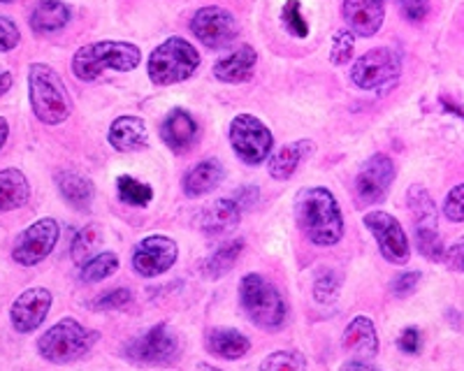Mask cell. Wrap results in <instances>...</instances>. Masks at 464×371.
<instances>
[{"label":"cell","instance_id":"cell-22","mask_svg":"<svg viewBox=\"0 0 464 371\" xmlns=\"http://www.w3.org/2000/svg\"><path fill=\"white\" fill-rule=\"evenodd\" d=\"M226 179V170H223L221 160L207 158L202 163L193 165L188 172L181 179V186H184V193L188 197H202L207 193H211L214 188L223 184Z\"/></svg>","mask_w":464,"mask_h":371},{"label":"cell","instance_id":"cell-21","mask_svg":"<svg viewBox=\"0 0 464 371\" xmlns=\"http://www.w3.org/2000/svg\"><path fill=\"white\" fill-rule=\"evenodd\" d=\"M110 144L116 151L130 154V151H142L149 147V130L147 123L140 117H119L110 128Z\"/></svg>","mask_w":464,"mask_h":371},{"label":"cell","instance_id":"cell-45","mask_svg":"<svg viewBox=\"0 0 464 371\" xmlns=\"http://www.w3.org/2000/svg\"><path fill=\"white\" fill-rule=\"evenodd\" d=\"M342 371H381V369H376V366L367 365V362L362 360H351L342 366Z\"/></svg>","mask_w":464,"mask_h":371},{"label":"cell","instance_id":"cell-28","mask_svg":"<svg viewBox=\"0 0 464 371\" xmlns=\"http://www.w3.org/2000/svg\"><path fill=\"white\" fill-rule=\"evenodd\" d=\"M409 212H411L413 223H416V230L437 228V205H434V200L422 186H413L409 191Z\"/></svg>","mask_w":464,"mask_h":371},{"label":"cell","instance_id":"cell-43","mask_svg":"<svg viewBox=\"0 0 464 371\" xmlns=\"http://www.w3.org/2000/svg\"><path fill=\"white\" fill-rule=\"evenodd\" d=\"M397 344H400V348L404 350V353L413 356V353H418V348H420V332H418L416 328H406Z\"/></svg>","mask_w":464,"mask_h":371},{"label":"cell","instance_id":"cell-9","mask_svg":"<svg viewBox=\"0 0 464 371\" xmlns=\"http://www.w3.org/2000/svg\"><path fill=\"white\" fill-rule=\"evenodd\" d=\"M123 356L135 365H169L179 356V339L168 325H153L149 332L140 334L138 339L128 341Z\"/></svg>","mask_w":464,"mask_h":371},{"label":"cell","instance_id":"cell-3","mask_svg":"<svg viewBox=\"0 0 464 371\" xmlns=\"http://www.w3.org/2000/svg\"><path fill=\"white\" fill-rule=\"evenodd\" d=\"M140 59H142V52L138 44L102 40V43H91L77 49L72 56V72L80 81H95L107 70L130 72L138 68Z\"/></svg>","mask_w":464,"mask_h":371},{"label":"cell","instance_id":"cell-42","mask_svg":"<svg viewBox=\"0 0 464 371\" xmlns=\"http://www.w3.org/2000/svg\"><path fill=\"white\" fill-rule=\"evenodd\" d=\"M401 12L409 22H422L430 12V0H401Z\"/></svg>","mask_w":464,"mask_h":371},{"label":"cell","instance_id":"cell-48","mask_svg":"<svg viewBox=\"0 0 464 371\" xmlns=\"http://www.w3.org/2000/svg\"><path fill=\"white\" fill-rule=\"evenodd\" d=\"M196 371H221V369H217V366H211V365H205V362H200V365L196 366Z\"/></svg>","mask_w":464,"mask_h":371},{"label":"cell","instance_id":"cell-49","mask_svg":"<svg viewBox=\"0 0 464 371\" xmlns=\"http://www.w3.org/2000/svg\"><path fill=\"white\" fill-rule=\"evenodd\" d=\"M0 3H14V0H0Z\"/></svg>","mask_w":464,"mask_h":371},{"label":"cell","instance_id":"cell-27","mask_svg":"<svg viewBox=\"0 0 464 371\" xmlns=\"http://www.w3.org/2000/svg\"><path fill=\"white\" fill-rule=\"evenodd\" d=\"M70 7L61 0H40L31 12V28L35 33H56L68 26Z\"/></svg>","mask_w":464,"mask_h":371},{"label":"cell","instance_id":"cell-16","mask_svg":"<svg viewBox=\"0 0 464 371\" xmlns=\"http://www.w3.org/2000/svg\"><path fill=\"white\" fill-rule=\"evenodd\" d=\"M342 14L353 35L374 37L385 19V0H343Z\"/></svg>","mask_w":464,"mask_h":371},{"label":"cell","instance_id":"cell-5","mask_svg":"<svg viewBox=\"0 0 464 371\" xmlns=\"http://www.w3.org/2000/svg\"><path fill=\"white\" fill-rule=\"evenodd\" d=\"M95 341H98L95 329L84 328L74 319H63L52 325L37 339V350H40V356L44 360L53 362V365H68V362L84 357L93 348Z\"/></svg>","mask_w":464,"mask_h":371},{"label":"cell","instance_id":"cell-26","mask_svg":"<svg viewBox=\"0 0 464 371\" xmlns=\"http://www.w3.org/2000/svg\"><path fill=\"white\" fill-rule=\"evenodd\" d=\"M58 193L68 202L72 209H89L93 202L95 188L93 181L89 176L80 175V172H58L56 175Z\"/></svg>","mask_w":464,"mask_h":371},{"label":"cell","instance_id":"cell-11","mask_svg":"<svg viewBox=\"0 0 464 371\" xmlns=\"http://www.w3.org/2000/svg\"><path fill=\"white\" fill-rule=\"evenodd\" d=\"M362 223L374 234L381 255L388 262H392V265H406L409 262V258H411V246H409L404 228H401L400 221L392 214L376 209V212L364 214Z\"/></svg>","mask_w":464,"mask_h":371},{"label":"cell","instance_id":"cell-40","mask_svg":"<svg viewBox=\"0 0 464 371\" xmlns=\"http://www.w3.org/2000/svg\"><path fill=\"white\" fill-rule=\"evenodd\" d=\"M22 33L16 28V24L7 16H0V52H12L19 44Z\"/></svg>","mask_w":464,"mask_h":371},{"label":"cell","instance_id":"cell-19","mask_svg":"<svg viewBox=\"0 0 464 371\" xmlns=\"http://www.w3.org/2000/svg\"><path fill=\"white\" fill-rule=\"evenodd\" d=\"M342 344L348 353L362 357V362L372 360L379 353V334H376L374 323L367 316H355L343 329Z\"/></svg>","mask_w":464,"mask_h":371},{"label":"cell","instance_id":"cell-4","mask_svg":"<svg viewBox=\"0 0 464 371\" xmlns=\"http://www.w3.org/2000/svg\"><path fill=\"white\" fill-rule=\"evenodd\" d=\"M149 80L156 86H172L186 81L200 68V53L184 37H168L149 56Z\"/></svg>","mask_w":464,"mask_h":371},{"label":"cell","instance_id":"cell-10","mask_svg":"<svg viewBox=\"0 0 464 371\" xmlns=\"http://www.w3.org/2000/svg\"><path fill=\"white\" fill-rule=\"evenodd\" d=\"M58 234H61V228H58L56 218H40L16 237L12 260L22 267L40 265L56 249Z\"/></svg>","mask_w":464,"mask_h":371},{"label":"cell","instance_id":"cell-47","mask_svg":"<svg viewBox=\"0 0 464 371\" xmlns=\"http://www.w3.org/2000/svg\"><path fill=\"white\" fill-rule=\"evenodd\" d=\"M7 138H10V123H7V119L0 117V148L5 147Z\"/></svg>","mask_w":464,"mask_h":371},{"label":"cell","instance_id":"cell-37","mask_svg":"<svg viewBox=\"0 0 464 371\" xmlns=\"http://www.w3.org/2000/svg\"><path fill=\"white\" fill-rule=\"evenodd\" d=\"M353 47H355L353 33H351V31H337V33H334L333 52H330V56H333V63L334 65L348 63L351 53H353Z\"/></svg>","mask_w":464,"mask_h":371},{"label":"cell","instance_id":"cell-36","mask_svg":"<svg viewBox=\"0 0 464 371\" xmlns=\"http://www.w3.org/2000/svg\"><path fill=\"white\" fill-rule=\"evenodd\" d=\"M284 24L288 28V33H293L295 37H306L309 35V24L302 16V7L297 0H288L284 5Z\"/></svg>","mask_w":464,"mask_h":371},{"label":"cell","instance_id":"cell-7","mask_svg":"<svg viewBox=\"0 0 464 371\" xmlns=\"http://www.w3.org/2000/svg\"><path fill=\"white\" fill-rule=\"evenodd\" d=\"M230 144L235 148V154L246 165L265 163L275 151L272 148L275 147V138L269 133V128L260 119L251 117V114H239V117L232 119Z\"/></svg>","mask_w":464,"mask_h":371},{"label":"cell","instance_id":"cell-33","mask_svg":"<svg viewBox=\"0 0 464 371\" xmlns=\"http://www.w3.org/2000/svg\"><path fill=\"white\" fill-rule=\"evenodd\" d=\"M258 371H306V360L297 350H276L265 357Z\"/></svg>","mask_w":464,"mask_h":371},{"label":"cell","instance_id":"cell-18","mask_svg":"<svg viewBox=\"0 0 464 371\" xmlns=\"http://www.w3.org/2000/svg\"><path fill=\"white\" fill-rule=\"evenodd\" d=\"M256 63H258L256 49L244 44V47L235 49V52L214 63V77L218 81H226V84H242V81L251 80Z\"/></svg>","mask_w":464,"mask_h":371},{"label":"cell","instance_id":"cell-30","mask_svg":"<svg viewBox=\"0 0 464 371\" xmlns=\"http://www.w3.org/2000/svg\"><path fill=\"white\" fill-rule=\"evenodd\" d=\"M116 191H119V200L130 205V207H147L153 200L151 186L142 184V181L132 179V176L123 175L116 181Z\"/></svg>","mask_w":464,"mask_h":371},{"label":"cell","instance_id":"cell-29","mask_svg":"<svg viewBox=\"0 0 464 371\" xmlns=\"http://www.w3.org/2000/svg\"><path fill=\"white\" fill-rule=\"evenodd\" d=\"M242 251H244L242 239H232V242H226V244L218 246V249L211 253V258L207 260V265H205L207 276H211V279H221V276H226L227 271L235 267V262L239 260Z\"/></svg>","mask_w":464,"mask_h":371},{"label":"cell","instance_id":"cell-25","mask_svg":"<svg viewBox=\"0 0 464 371\" xmlns=\"http://www.w3.org/2000/svg\"><path fill=\"white\" fill-rule=\"evenodd\" d=\"M207 348L221 360H239L251 348V339L237 329L217 328L207 334Z\"/></svg>","mask_w":464,"mask_h":371},{"label":"cell","instance_id":"cell-20","mask_svg":"<svg viewBox=\"0 0 464 371\" xmlns=\"http://www.w3.org/2000/svg\"><path fill=\"white\" fill-rule=\"evenodd\" d=\"M239 218H242V207L235 202V197H230V200L223 197L200 214V228L209 237H221V234H227L237 228Z\"/></svg>","mask_w":464,"mask_h":371},{"label":"cell","instance_id":"cell-23","mask_svg":"<svg viewBox=\"0 0 464 371\" xmlns=\"http://www.w3.org/2000/svg\"><path fill=\"white\" fill-rule=\"evenodd\" d=\"M312 154H314V142H309V139L284 144L281 148H275L272 156H269V167H267L269 175L279 181L290 179V176L295 175L297 167H300L302 160Z\"/></svg>","mask_w":464,"mask_h":371},{"label":"cell","instance_id":"cell-2","mask_svg":"<svg viewBox=\"0 0 464 371\" xmlns=\"http://www.w3.org/2000/svg\"><path fill=\"white\" fill-rule=\"evenodd\" d=\"M28 98L33 114L44 126H61L72 114V100L65 81L47 63H33L28 68Z\"/></svg>","mask_w":464,"mask_h":371},{"label":"cell","instance_id":"cell-17","mask_svg":"<svg viewBox=\"0 0 464 371\" xmlns=\"http://www.w3.org/2000/svg\"><path fill=\"white\" fill-rule=\"evenodd\" d=\"M160 138L172 151L184 154L198 138V123L186 109H172L160 123Z\"/></svg>","mask_w":464,"mask_h":371},{"label":"cell","instance_id":"cell-24","mask_svg":"<svg viewBox=\"0 0 464 371\" xmlns=\"http://www.w3.org/2000/svg\"><path fill=\"white\" fill-rule=\"evenodd\" d=\"M31 197V184L16 167L0 170V214L22 209Z\"/></svg>","mask_w":464,"mask_h":371},{"label":"cell","instance_id":"cell-14","mask_svg":"<svg viewBox=\"0 0 464 371\" xmlns=\"http://www.w3.org/2000/svg\"><path fill=\"white\" fill-rule=\"evenodd\" d=\"M177 255H179V249L174 239L165 234H151V237H144L132 251V270L144 279H153L172 270Z\"/></svg>","mask_w":464,"mask_h":371},{"label":"cell","instance_id":"cell-8","mask_svg":"<svg viewBox=\"0 0 464 371\" xmlns=\"http://www.w3.org/2000/svg\"><path fill=\"white\" fill-rule=\"evenodd\" d=\"M401 72V56L400 52L391 47H379L370 49L367 53H362L358 61L351 68V80L358 89L362 90H374L383 89L385 84H392V81L400 77Z\"/></svg>","mask_w":464,"mask_h":371},{"label":"cell","instance_id":"cell-46","mask_svg":"<svg viewBox=\"0 0 464 371\" xmlns=\"http://www.w3.org/2000/svg\"><path fill=\"white\" fill-rule=\"evenodd\" d=\"M12 74L10 72H5V70H0V98L5 96L7 90L12 89Z\"/></svg>","mask_w":464,"mask_h":371},{"label":"cell","instance_id":"cell-12","mask_svg":"<svg viewBox=\"0 0 464 371\" xmlns=\"http://www.w3.org/2000/svg\"><path fill=\"white\" fill-rule=\"evenodd\" d=\"M190 31L196 33L198 40L209 49L227 47L239 35L237 19L232 16V12L217 5L198 10L196 16H193V22H190Z\"/></svg>","mask_w":464,"mask_h":371},{"label":"cell","instance_id":"cell-34","mask_svg":"<svg viewBox=\"0 0 464 371\" xmlns=\"http://www.w3.org/2000/svg\"><path fill=\"white\" fill-rule=\"evenodd\" d=\"M416 242H418V251L428 260H441L443 258V244L441 239H439V230L437 228H425V230H416Z\"/></svg>","mask_w":464,"mask_h":371},{"label":"cell","instance_id":"cell-39","mask_svg":"<svg viewBox=\"0 0 464 371\" xmlns=\"http://www.w3.org/2000/svg\"><path fill=\"white\" fill-rule=\"evenodd\" d=\"M339 292V276L334 271L327 270L325 274L318 276L316 286H314V297H316L318 302H333L334 297Z\"/></svg>","mask_w":464,"mask_h":371},{"label":"cell","instance_id":"cell-6","mask_svg":"<svg viewBox=\"0 0 464 371\" xmlns=\"http://www.w3.org/2000/svg\"><path fill=\"white\" fill-rule=\"evenodd\" d=\"M239 302L258 328L279 329L285 323V302L272 283L260 274H246L239 283Z\"/></svg>","mask_w":464,"mask_h":371},{"label":"cell","instance_id":"cell-44","mask_svg":"<svg viewBox=\"0 0 464 371\" xmlns=\"http://www.w3.org/2000/svg\"><path fill=\"white\" fill-rule=\"evenodd\" d=\"M443 258H446L449 267L464 271V237L459 239V242H455V244L450 246V249H446Z\"/></svg>","mask_w":464,"mask_h":371},{"label":"cell","instance_id":"cell-35","mask_svg":"<svg viewBox=\"0 0 464 371\" xmlns=\"http://www.w3.org/2000/svg\"><path fill=\"white\" fill-rule=\"evenodd\" d=\"M132 302V292L128 288H114V290H107L102 295H98L93 300L91 307L98 309V311H116V309H123Z\"/></svg>","mask_w":464,"mask_h":371},{"label":"cell","instance_id":"cell-38","mask_svg":"<svg viewBox=\"0 0 464 371\" xmlns=\"http://www.w3.org/2000/svg\"><path fill=\"white\" fill-rule=\"evenodd\" d=\"M443 214H446V218L453 223L464 221V181L455 186L453 191L446 195V202H443Z\"/></svg>","mask_w":464,"mask_h":371},{"label":"cell","instance_id":"cell-32","mask_svg":"<svg viewBox=\"0 0 464 371\" xmlns=\"http://www.w3.org/2000/svg\"><path fill=\"white\" fill-rule=\"evenodd\" d=\"M101 228L98 225H86L80 233L74 234L72 239V260L74 262H84V260H91V255L95 253V249L101 246Z\"/></svg>","mask_w":464,"mask_h":371},{"label":"cell","instance_id":"cell-41","mask_svg":"<svg viewBox=\"0 0 464 371\" xmlns=\"http://www.w3.org/2000/svg\"><path fill=\"white\" fill-rule=\"evenodd\" d=\"M418 281H420V274L418 271H406V274H400L392 279L391 290L395 297H409L413 290H416Z\"/></svg>","mask_w":464,"mask_h":371},{"label":"cell","instance_id":"cell-13","mask_svg":"<svg viewBox=\"0 0 464 371\" xmlns=\"http://www.w3.org/2000/svg\"><path fill=\"white\" fill-rule=\"evenodd\" d=\"M395 175L397 167L391 156H372L355 176V197H358L360 205H379L381 200H385L392 181H395Z\"/></svg>","mask_w":464,"mask_h":371},{"label":"cell","instance_id":"cell-31","mask_svg":"<svg viewBox=\"0 0 464 371\" xmlns=\"http://www.w3.org/2000/svg\"><path fill=\"white\" fill-rule=\"evenodd\" d=\"M116 270H119V258H116V253H98L91 260H86L80 276L82 281L98 283L102 281V279H107V276L114 274Z\"/></svg>","mask_w":464,"mask_h":371},{"label":"cell","instance_id":"cell-1","mask_svg":"<svg viewBox=\"0 0 464 371\" xmlns=\"http://www.w3.org/2000/svg\"><path fill=\"white\" fill-rule=\"evenodd\" d=\"M295 218L314 246H334L343 237V214L337 197L323 186L302 188L295 197Z\"/></svg>","mask_w":464,"mask_h":371},{"label":"cell","instance_id":"cell-15","mask_svg":"<svg viewBox=\"0 0 464 371\" xmlns=\"http://www.w3.org/2000/svg\"><path fill=\"white\" fill-rule=\"evenodd\" d=\"M52 311V292L47 288H28L10 307V320L16 332L31 334L47 320Z\"/></svg>","mask_w":464,"mask_h":371}]
</instances>
